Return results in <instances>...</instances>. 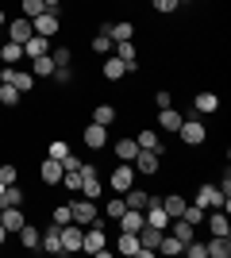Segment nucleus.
<instances>
[{
	"instance_id": "nucleus-11",
	"label": "nucleus",
	"mask_w": 231,
	"mask_h": 258,
	"mask_svg": "<svg viewBox=\"0 0 231 258\" xmlns=\"http://www.w3.org/2000/svg\"><path fill=\"white\" fill-rule=\"evenodd\" d=\"M62 173H66V166H62L58 158H50V154H46L43 166H39V177H43L46 185H58V181H62Z\"/></svg>"
},
{
	"instance_id": "nucleus-19",
	"label": "nucleus",
	"mask_w": 231,
	"mask_h": 258,
	"mask_svg": "<svg viewBox=\"0 0 231 258\" xmlns=\"http://www.w3.org/2000/svg\"><path fill=\"white\" fill-rule=\"evenodd\" d=\"M39 243H43V250L46 254H62V239H58V224H50L43 231V235H39Z\"/></svg>"
},
{
	"instance_id": "nucleus-4",
	"label": "nucleus",
	"mask_w": 231,
	"mask_h": 258,
	"mask_svg": "<svg viewBox=\"0 0 231 258\" xmlns=\"http://www.w3.org/2000/svg\"><path fill=\"white\" fill-rule=\"evenodd\" d=\"M81 235H85V227L73 224V220L58 227V239H62V254H69V250H81Z\"/></svg>"
},
{
	"instance_id": "nucleus-36",
	"label": "nucleus",
	"mask_w": 231,
	"mask_h": 258,
	"mask_svg": "<svg viewBox=\"0 0 231 258\" xmlns=\"http://www.w3.org/2000/svg\"><path fill=\"white\" fill-rule=\"evenodd\" d=\"M20 8H23V20H35V16H43V12H46V4H43V0H23Z\"/></svg>"
},
{
	"instance_id": "nucleus-10",
	"label": "nucleus",
	"mask_w": 231,
	"mask_h": 258,
	"mask_svg": "<svg viewBox=\"0 0 231 258\" xmlns=\"http://www.w3.org/2000/svg\"><path fill=\"white\" fill-rule=\"evenodd\" d=\"M31 27H35V35H46V39H54L62 23H58V12H43V16H35V20H31Z\"/></svg>"
},
{
	"instance_id": "nucleus-29",
	"label": "nucleus",
	"mask_w": 231,
	"mask_h": 258,
	"mask_svg": "<svg viewBox=\"0 0 231 258\" xmlns=\"http://www.w3.org/2000/svg\"><path fill=\"white\" fill-rule=\"evenodd\" d=\"M81 181H85V177H81V170H66L62 173V189H69V193H81Z\"/></svg>"
},
{
	"instance_id": "nucleus-45",
	"label": "nucleus",
	"mask_w": 231,
	"mask_h": 258,
	"mask_svg": "<svg viewBox=\"0 0 231 258\" xmlns=\"http://www.w3.org/2000/svg\"><path fill=\"white\" fill-rule=\"evenodd\" d=\"M73 220V212H69V205H62V208H54V224L62 227V224H69Z\"/></svg>"
},
{
	"instance_id": "nucleus-7",
	"label": "nucleus",
	"mask_w": 231,
	"mask_h": 258,
	"mask_svg": "<svg viewBox=\"0 0 231 258\" xmlns=\"http://www.w3.org/2000/svg\"><path fill=\"white\" fill-rule=\"evenodd\" d=\"M158 154H162V147H154V151H139L135 154V173H146V177H150V173H158V166H162V158H158Z\"/></svg>"
},
{
	"instance_id": "nucleus-24",
	"label": "nucleus",
	"mask_w": 231,
	"mask_h": 258,
	"mask_svg": "<svg viewBox=\"0 0 231 258\" xmlns=\"http://www.w3.org/2000/svg\"><path fill=\"white\" fill-rule=\"evenodd\" d=\"M135 154H139V143L135 139H120L116 143V158L120 162H135Z\"/></svg>"
},
{
	"instance_id": "nucleus-44",
	"label": "nucleus",
	"mask_w": 231,
	"mask_h": 258,
	"mask_svg": "<svg viewBox=\"0 0 231 258\" xmlns=\"http://www.w3.org/2000/svg\"><path fill=\"white\" fill-rule=\"evenodd\" d=\"M66 154H69V147H66L62 139H54V143H50V158H58V162H62Z\"/></svg>"
},
{
	"instance_id": "nucleus-30",
	"label": "nucleus",
	"mask_w": 231,
	"mask_h": 258,
	"mask_svg": "<svg viewBox=\"0 0 231 258\" xmlns=\"http://www.w3.org/2000/svg\"><path fill=\"white\" fill-rule=\"evenodd\" d=\"M0 104L16 108V104H20V89H16V85H8V81H0Z\"/></svg>"
},
{
	"instance_id": "nucleus-1",
	"label": "nucleus",
	"mask_w": 231,
	"mask_h": 258,
	"mask_svg": "<svg viewBox=\"0 0 231 258\" xmlns=\"http://www.w3.org/2000/svg\"><path fill=\"white\" fill-rule=\"evenodd\" d=\"M108 185H112V193H120V197H123V193H127V189L135 185V166H131V162H120V166L112 170Z\"/></svg>"
},
{
	"instance_id": "nucleus-23",
	"label": "nucleus",
	"mask_w": 231,
	"mask_h": 258,
	"mask_svg": "<svg viewBox=\"0 0 231 258\" xmlns=\"http://www.w3.org/2000/svg\"><path fill=\"white\" fill-rule=\"evenodd\" d=\"M181 239L177 235H170V231H162V239H158V254H181Z\"/></svg>"
},
{
	"instance_id": "nucleus-49",
	"label": "nucleus",
	"mask_w": 231,
	"mask_h": 258,
	"mask_svg": "<svg viewBox=\"0 0 231 258\" xmlns=\"http://www.w3.org/2000/svg\"><path fill=\"white\" fill-rule=\"evenodd\" d=\"M46 4V12H58V4H62V0H43Z\"/></svg>"
},
{
	"instance_id": "nucleus-40",
	"label": "nucleus",
	"mask_w": 231,
	"mask_h": 258,
	"mask_svg": "<svg viewBox=\"0 0 231 258\" xmlns=\"http://www.w3.org/2000/svg\"><path fill=\"white\" fill-rule=\"evenodd\" d=\"M104 212H108V216H112V220H120V216H123V212H127V201H123V197H112L108 205H104Z\"/></svg>"
},
{
	"instance_id": "nucleus-48",
	"label": "nucleus",
	"mask_w": 231,
	"mask_h": 258,
	"mask_svg": "<svg viewBox=\"0 0 231 258\" xmlns=\"http://www.w3.org/2000/svg\"><path fill=\"white\" fill-rule=\"evenodd\" d=\"M154 104H158V108H170V104H174V97L162 89V93H154Z\"/></svg>"
},
{
	"instance_id": "nucleus-47",
	"label": "nucleus",
	"mask_w": 231,
	"mask_h": 258,
	"mask_svg": "<svg viewBox=\"0 0 231 258\" xmlns=\"http://www.w3.org/2000/svg\"><path fill=\"white\" fill-rule=\"evenodd\" d=\"M150 4H154V8H158V12H174V8H181L177 0H150Z\"/></svg>"
},
{
	"instance_id": "nucleus-12",
	"label": "nucleus",
	"mask_w": 231,
	"mask_h": 258,
	"mask_svg": "<svg viewBox=\"0 0 231 258\" xmlns=\"http://www.w3.org/2000/svg\"><path fill=\"white\" fill-rule=\"evenodd\" d=\"M31 35H35L31 20H23V16H20V20H12V23H8V43H20V46H23Z\"/></svg>"
},
{
	"instance_id": "nucleus-8",
	"label": "nucleus",
	"mask_w": 231,
	"mask_h": 258,
	"mask_svg": "<svg viewBox=\"0 0 231 258\" xmlns=\"http://www.w3.org/2000/svg\"><path fill=\"white\" fill-rule=\"evenodd\" d=\"M193 205H200L204 212H208V208H227V197H223L216 185H200V193H197V201H193Z\"/></svg>"
},
{
	"instance_id": "nucleus-32",
	"label": "nucleus",
	"mask_w": 231,
	"mask_h": 258,
	"mask_svg": "<svg viewBox=\"0 0 231 258\" xmlns=\"http://www.w3.org/2000/svg\"><path fill=\"white\" fill-rule=\"evenodd\" d=\"M93 50H97L100 58H108V54L116 50V39H112V35H97V39H93Z\"/></svg>"
},
{
	"instance_id": "nucleus-2",
	"label": "nucleus",
	"mask_w": 231,
	"mask_h": 258,
	"mask_svg": "<svg viewBox=\"0 0 231 258\" xmlns=\"http://www.w3.org/2000/svg\"><path fill=\"white\" fill-rule=\"evenodd\" d=\"M0 81L16 85L20 93H31V89H35V74H27V70H16V66H4V70H0Z\"/></svg>"
},
{
	"instance_id": "nucleus-6",
	"label": "nucleus",
	"mask_w": 231,
	"mask_h": 258,
	"mask_svg": "<svg viewBox=\"0 0 231 258\" xmlns=\"http://www.w3.org/2000/svg\"><path fill=\"white\" fill-rule=\"evenodd\" d=\"M69 212H73V224H81V227L97 224V201H89V197L73 201V205H69Z\"/></svg>"
},
{
	"instance_id": "nucleus-39",
	"label": "nucleus",
	"mask_w": 231,
	"mask_h": 258,
	"mask_svg": "<svg viewBox=\"0 0 231 258\" xmlns=\"http://www.w3.org/2000/svg\"><path fill=\"white\" fill-rule=\"evenodd\" d=\"M135 143H139V151H154V147H158V131H150V127L139 131V139H135Z\"/></svg>"
},
{
	"instance_id": "nucleus-26",
	"label": "nucleus",
	"mask_w": 231,
	"mask_h": 258,
	"mask_svg": "<svg viewBox=\"0 0 231 258\" xmlns=\"http://www.w3.org/2000/svg\"><path fill=\"white\" fill-rule=\"evenodd\" d=\"M16 235H20V243L27 250H39V227H31V224H23L20 231H16Z\"/></svg>"
},
{
	"instance_id": "nucleus-50",
	"label": "nucleus",
	"mask_w": 231,
	"mask_h": 258,
	"mask_svg": "<svg viewBox=\"0 0 231 258\" xmlns=\"http://www.w3.org/2000/svg\"><path fill=\"white\" fill-rule=\"evenodd\" d=\"M0 27H4V12H0Z\"/></svg>"
},
{
	"instance_id": "nucleus-27",
	"label": "nucleus",
	"mask_w": 231,
	"mask_h": 258,
	"mask_svg": "<svg viewBox=\"0 0 231 258\" xmlns=\"http://www.w3.org/2000/svg\"><path fill=\"white\" fill-rule=\"evenodd\" d=\"M123 201H127V208H139V212H143V208L150 205V193H143V189H127Z\"/></svg>"
},
{
	"instance_id": "nucleus-18",
	"label": "nucleus",
	"mask_w": 231,
	"mask_h": 258,
	"mask_svg": "<svg viewBox=\"0 0 231 258\" xmlns=\"http://www.w3.org/2000/svg\"><path fill=\"white\" fill-rule=\"evenodd\" d=\"M181 119H185V116H181L174 104H170V108H158V123H162V131H177V127H181Z\"/></svg>"
},
{
	"instance_id": "nucleus-25",
	"label": "nucleus",
	"mask_w": 231,
	"mask_h": 258,
	"mask_svg": "<svg viewBox=\"0 0 231 258\" xmlns=\"http://www.w3.org/2000/svg\"><path fill=\"white\" fill-rule=\"evenodd\" d=\"M12 205H23V189L20 185H4V193H0V208H12Z\"/></svg>"
},
{
	"instance_id": "nucleus-34",
	"label": "nucleus",
	"mask_w": 231,
	"mask_h": 258,
	"mask_svg": "<svg viewBox=\"0 0 231 258\" xmlns=\"http://www.w3.org/2000/svg\"><path fill=\"white\" fill-rule=\"evenodd\" d=\"M81 197H89V201H97V197H100V177H97V173H89L85 181H81Z\"/></svg>"
},
{
	"instance_id": "nucleus-46",
	"label": "nucleus",
	"mask_w": 231,
	"mask_h": 258,
	"mask_svg": "<svg viewBox=\"0 0 231 258\" xmlns=\"http://www.w3.org/2000/svg\"><path fill=\"white\" fill-rule=\"evenodd\" d=\"M50 58H54V66H69V50L62 46V50H50Z\"/></svg>"
},
{
	"instance_id": "nucleus-28",
	"label": "nucleus",
	"mask_w": 231,
	"mask_h": 258,
	"mask_svg": "<svg viewBox=\"0 0 231 258\" xmlns=\"http://www.w3.org/2000/svg\"><path fill=\"white\" fill-rule=\"evenodd\" d=\"M116 250H120V254H127V258H135V254H139V235L123 231V235H120V247H116Z\"/></svg>"
},
{
	"instance_id": "nucleus-38",
	"label": "nucleus",
	"mask_w": 231,
	"mask_h": 258,
	"mask_svg": "<svg viewBox=\"0 0 231 258\" xmlns=\"http://www.w3.org/2000/svg\"><path fill=\"white\" fill-rule=\"evenodd\" d=\"M162 208H166V216L174 220V216H181V212H185V201H181V197H166V201H162Z\"/></svg>"
},
{
	"instance_id": "nucleus-37",
	"label": "nucleus",
	"mask_w": 231,
	"mask_h": 258,
	"mask_svg": "<svg viewBox=\"0 0 231 258\" xmlns=\"http://www.w3.org/2000/svg\"><path fill=\"white\" fill-rule=\"evenodd\" d=\"M112 39H116V43H127V39H131V35H135V27H131V23H112Z\"/></svg>"
},
{
	"instance_id": "nucleus-5",
	"label": "nucleus",
	"mask_w": 231,
	"mask_h": 258,
	"mask_svg": "<svg viewBox=\"0 0 231 258\" xmlns=\"http://www.w3.org/2000/svg\"><path fill=\"white\" fill-rule=\"evenodd\" d=\"M177 135H181V143H189V147H200V143L208 139V131H204V123H200V119H181Z\"/></svg>"
},
{
	"instance_id": "nucleus-15",
	"label": "nucleus",
	"mask_w": 231,
	"mask_h": 258,
	"mask_svg": "<svg viewBox=\"0 0 231 258\" xmlns=\"http://www.w3.org/2000/svg\"><path fill=\"white\" fill-rule=\"evenodd\" d=\"M39 54H50V39L46 35H31L23 43V58H39Z\"/></svg>"
},
{
	"instance_id": "nucleus-14",
	"label": "nucleus",
	"mask_w": 231,
	"mask_h": 258,
	"mask_svg": "<svg viewBox=\"0 0 231 258\" xmlns=\"http://www.w3.org/2000/svg\"><path fill=\"white\" fill-rule=\"evenodd\" d=\"M204 220H208L212 235H231V224H227V216H223V208H208Z\"/></svg>"
},
{
	"instance_id": "nucleus-31",
	"label": "nucleus",
	"mask_w": 231,
	"mask_h": 258,
	"mask_svg": "<svg viewBox=\"0 0 231 258\" xmlns=\"http://www.w3.org/2000/svg\"><path fill=\"white\" fill-rule=\"evenodd\" d=\"M174 220H177V224H174V231H170V235H177V239H181V243H189V239H193V231H197V227L189 224V220H181V216H174Z\"/></svg>"
},
{
	"instance_id": "nucleus-3",
	"label": "nucleus",
	"mask_w": 231,
	"mask_h": 258,
	"mask_svg": "<svg viewBox=\"0 0 231 258\" xmlns=\"http://www.w3.org/2000/svg\"><path fill=\"white\" fill-rule=\"evenodd\" d=\"M81 250H89V254H108V247H104V227L100 224H89L85 235H81Z\"/></svg>"
},
{
	"instance_id": "nucleus-43",
	"label": "nucleus",
	"mask_w": 231,
	"mask_h": 258,
	"mask_svg": "<svg viewBox=\"0 0 231 258\" xmlns=\"http://www.w3.org/2000/svg\"><path fill=\"white\" fill-rule=\"evenodd\" d=\"M16 177H20V173H16V166H8V162H4V166H0V181H4V185H16Z\"/></svg>"
},
{
	"instance_id": "nucleus-17",
	"label": "nucleus",
	"mask_w": 231,
	"mask_h": 258,
	"mask_svg": "<svg viewBox=\"0 0 231 258\" xmlns=\"http://www.w3.org/2000/svg\"><path fill=\"white\" fill-rule=\"evenodd\" d=\"M146 220H143V212L139 208H127V212L120 216V231H131V235H139V227H143Z\"/></svg>"
},
{
	"instance_id": "nucleus-9",
	"label": "nucleus",
	"mask_w": 231,
	"mask_h": 258,
	"mask_svg": "<svg viewBox=\"0 0 231 258\" xmlns=\"http://www.w3.org/2000/svg\"><path fill=\"white\" fill-rule=\"evenodd\" d=\"M81 143H85L89 151H100V147L108 143V127H104V123H89V127L81 131Z\"/></svg>"
},
{
	"instance_id": "nucleus-35",
	"label": "nucleus",
	"mask_w": 231,
	"mask_h": 258,
	"mask_svg": "<svg viewBox=\"0 0 231 258\" xmlns=\"http://www.w3.org/2000/svg\"><path fill=\"white\" fill-rule=\"evenodd\" d=\"M112 119H116V108H112V104H97V112H93V123H104V127H108Z\"/></svg>"
},
{
	"instance_id": "nucleus-20",
	"label": "nucleus",
	"mask_w": 231,
	"mask_h": 258,
	"mask_svg": "<svg viewBox=\"0 0 231 258\" xmlns=\"http://www.w3.org/2000/svg\"><path fill=\"white\" fill-rule=\"evenodd\" d=\"M100 74L108 77V81H120V77L127 74V66H123L120 58H116V54H108V58H104V66H100Z\"/></svg>"
},
{
	"instance_id": "nucleus-41",
	"label": "nucleus",
	"mask_w": 231,
	"mask_h": 258,
	"mask_svg": "<svg viewBox=\"0 0 231 258\" xmlns=\"http://www.w3.org/2000/svg\"><path fill=\"white\" fill-rule=\"evenodd\" d=\"M181 220H189V224L197 227V224H204V208L200 205H185V212H181Z\"/></svg>"
},
{
	"instance_id": "nucleus-16",
	"label": "nucleus",
	"mask_w": 231,
	"mask_h": 258,
	"mask_svg": "<svg viewBox=\"0 0 231 258\" xmlns=\"http://www.w3.org/2000/svg\"><path fill=\"white\" fill-rule=\"evenodd\" d=\"M204 254L227 258V254H231V235H212V243H204Z\"/></svg>"
},
{
	"instance_id": "nucleus-33",
	"label": "nucleus",
	"mask_w": 231,
	"mask_h": 258,
	"mask_svg": "<svg viewBox=\"0 0 231 258\" xmlns=\"http://www.w3.org/2000/svg\"><path fill=\"white\" fill-rule=\"evenodd\" d=\"M20 58H23V46L20 43H4V46H0V62H20Z\"/></svg>"
},
{
	"instance_id": "nucleus-22",
	"label": "nucleus",
	"mask_w": 231,
	"mask_h": 258,
	"mask_svg": "<svg viewBox=\"0 0 231 258\" xmlns=\"http://www.w3.org/2000/svg\"><path fill=\"white\" fill-rule=\"evenodd\" d=\"M31 74H35V77H50V74H54V58H50V54L31 58Z\"/></svg>"
},
{
	"instance_id": "nucleus-42",
	"label": "nucleus",
	"mask_w": 231,
	"mask_h": 258,
	"mask_svg": "<svg viewBox=\"0 0 231 258\" xmlns=\"http://www.w3.org/2000/svg\"><path fill=\"white\" fill-rule=\"evenodd\" d=\"M58 81V85H69V77H73V70H69V66H54V74H50Z\"/></svg>"
},
{
	"instance_id": "nucleus-21",
	"label": "nucleus",
	"mask_w": 231,
	"mask_h": 258,
	"mask_svg": "<svg viewBox=\"0 0 231 258\" xmlns=\"http://www.w3.org/2000/svg\"><path fill=\"white\" fill-rule=\"evenodd\" d=\"M193 108H197L200 116H208V112L220 108V97H216V93H197V97H193Z\"/></svg>"
},
{
	"instance_id": "nucleus-52",
	"label": "nucleus",
	"mask_w": 231,
	"mask_h": 258,
	"mask_svg": "<svg viewBox=\"0 0 231 258\" xmlns=\"http://www.w3.org/2000/svg\"><path fill=\"white\" fill-rule=\"evenodd\" d=\"M120 4H127V0H120Z\"/></svg>"
},
{
	"instance_id": "nucleus-13",
	"label": "nucleus",
	"mask_w": 231,
	"mask_h": 258,
	"mask_svg": "<svg viewBox=\"0 0 231 258\" xmlns=\"http://www.w3.org/2000/svg\"><path fill=\"white\" fill-rule=\"evenodd\" d=\"M0 224H4V231H8V235H16V231H20L27 220H23L20 205H12V208H4V212H0Z\"/></svg>"
},
{
	"instance_id": "nucleus-51",
	"label": "nucleus",
	"mask_w": 231,
	"mask_h": 258,
	"mask_svg": "<svg viewBox=\"0 0 231 258\" xmlns=\"http://www.w3.org/2000/svg\"><path fill=\"white\" fill-rule=\"evenodd\" d=\"M0 193H4V181H0Z\"/></svg>"
},
{
	"instance_id": "nucleus-53",
	"label": "nucleus",
	"mask_w": 231,
	"mask_h": 258,
	"mask_svg": "<svg viewBox=\"0 0 231 258\" xmlns=\"http://www.w3.org/2000/svg\"><path fill=\"white\" fill-rule=\"evenodd\" d=\"M0 212H4V208H0Z\"/></svg>"
}]
</instances>
